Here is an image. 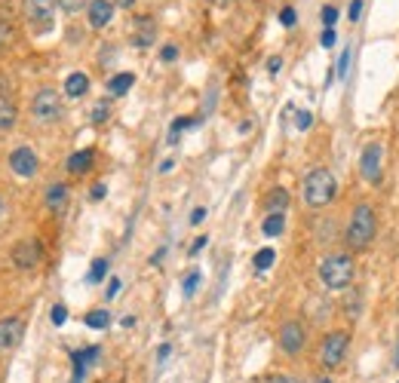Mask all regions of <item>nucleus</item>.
Listing matches in <instances>:
<instances>
[{
	"label": "nucleus",
	"mask_w": 399,
	"mask_h": 383,
	"mask_svg": "<svg viewBox=\"0 0 399 383\" xmlns=\"http://www.w3.org/2000/svg\"><path fill=\"white\" fill-rule=\"evenodd\" d=\"M353 276H356V261L351 252H332L319 261V282H323L329 292L351 288Z\"/></svg>",
	"instance_id": "1"
},
{
	"label": "nucleus",
	"mask_w": 399,
	"mask_h": 383,
	"mask_svg": "<svg viewBox=\"0 0 399 383\" xmlns=\"http://www.w3.org/2000/svg\"><path fill=\"white\" fill-rule=\"evenodd\" d=\"M375 233H378V218H375V209L372 205H356L351 212V221H347V230H344V243L351 252H366L369 245L375 243Z\"/></svg>",
	"instance_id": "2"
},
{
	"label": "nucleus",
	"mask_w": 399,
	"mask_h": 383,
	"mask_svg": "<svg viewBox=\"0 0 399 383\" xmlns=\"http://www.w3.org/2000/svg\"><path fill=\"white\" fill-rule=\"evenodd\" d=\"M335 194H338V181L329 169H310L301 181V196H304V205L308 209H326Z\"/></svg>",
	"instance_id": "3"
},
{
	"label": "nucleus",
	"mask_w": 399,
	"mask_h": 383,
	"mask_svg": "<svg viewBox=\"0 0 399 383\" xmlns=\"http://www.w3.org/2000/svg\"><path fill=\"white\" fill-rule=\"evenodd\" d=\"M65 117V102H62V92L53 86H40L31 98V120L37 126H53Z\"/></svg>",
	"instance_id": "4"
},
{
	"label": "nucleus",
	"mask_w": 399,
	"mask_h": 383,
	"mask_svg": "<svg viewBox=\"0 0 399 383\" xmlns=\"http://www.w3.org/2000/svg\"><path fill=\"white\" fill-rule=\"evenodd\" d=\"M347 350H351V331L347 328L326 331L323 340H319V365H323L326 371H335V368L344 365Z\"/></svg>",
	"instance_id": "5"
},
{
	"label": "nucleus",
	"mask_w": 399,
	"mask_h": 383,
	"mask_svg": "<svg viewBox=\"0 0 399 383\" xmlns=\"http://www.w3.org/2000/svg\"><path fill=\"white\" fill-rule=\"evenodd\" d=\"M55 0H22V16H25V25L34 37L40 34H49L55 25Z\"/></svg>",
	"instance_id": "6"
},
{
	"label": "nucleus",
	"mask_w": 399,
	"mask_h": 383,
	"mask_svg": "<svg viewBox=\"0 0 399 383\" xmlns=\"http://www.w3.org/2000/svg\"><path fill=\"white\" fill-rule=\"evenodd\" d=\"M276 344H280L283 356H301L304 346H308V328H304V322H298V319L283 322L280 331H276Z\"/></svg>",
	"instance_id": "7"
},
{
	"label": "nucleus",
	"mask_w": 399,
	"mask_h": 383,
	"mask_svg": "<svg viewBox=\"0 0 399 383\" xmlns=\"http://www.w3.org/2000/svg\"><path fill=\"white\" fill-rule=\"evenodd\" d=\"M12 267L16 270H37L40 267V261H44V245H40V239H34V236H25V239H19L16 245H12Z\"/></svg>",
	"instance_id": "8"
},
{
	"label": "nucleus",
	"mask_w": 399,
	"mask_h": 383,
	"mask_svg": "<svg viewBox=\"0 0 399 383\" xmlns=\"http://www.w3.org/2000/svg\"><path fill=\"white\" fill-rule=\"evenodd\" d=\"M6 162H10V172H16L19 178H34V175L40 172V157L34 153V147H28V144L12 147Z\"/></svg>",
	"instance_id": "9"
},
{
	"label": "nucleus",
	"mask_w": 399,
	"mask_h": 383,
	"mask_svg": "<svg viewBox=\"0 0 399 383\" xmlns=\"http://www.w3.org/2000/svg\"><path fill=\"white\" fill-rule=\"evenodd\" d=\"M381 169H384V147L378 144V141H369V144L362 147V157H360L362 181L378 184V181H381Z\"/></svg>",
	"instance_id": "10"
},
{
	"label": "nucleus",
	"mask_w": 399,
	"mask_h": 383,
	"mask_svg": "<svg viewBox=\"0 0 399 383\" xmlns=\"http://www.w3.org/2000/svg\"><path fill=\"white\" fill-rule=\"evenodd\" d=\"M25 337V319L22 316H3L0 319V353H10L22 344Z\"/></svg>",
	"instance_id": "11"
},
{
	"label": "nucleus",
	"mask_w": 399,
	"mask_h": 383,
	"mask_svg": "<svg viewBox=\"0 0 399 383\" xmlns=\"http://www.w3.org/2000/svg\"><path fill=\"white\" fill-rule=\"evenodd\" d=\"M111 19H114V3L111 0H89V6H87V22L89 28H108L111 25Z\"/></svg>",
	"instance_id": "12"
},
{
	"label": "nucleus",
	"mask_w": 399,
	"mask_h": 383,
	"mask_svg": "<svg viewBox=\"0 0 399 383\" xmlns=\"http://www.w3.org/2000/svg\"><path fill=\"white\" fill-rule=\"evenodd\" d=\"M157 40V25L151 16H139L132 22V44L139 49H148Z\"/></svg>",
	"instance_id": "13"
},
{
	"label": "nucleus",
	"mask_w": 399,
	"mask_h": 383,
	"mask_svg": "<svg viewBox=\"0 0 399 383\" xmlns=\"http://www.w3.org/2000/svg\"><path fill=\"white\" fill-rule=\"evenodd\" d=\"M68 200H71V190H68V184H65V181H53V184L46 187L44 203H46V209L53 212V215L65 212V209H68Z\"/></svg>",
	"instance_id": "14"
},
{
	"label": "nucleus",
	"mask_w": 399,
	"mask_h": 383,
	"mask_svg": "<svg viewBox=\"0 0 399 383\" xmlns=\"http://www.w3.org/2000/svg\"><path fill=\"white\" fill-rule=\"evenodd\" d=\"M92 166H96V151L92 147H83V151H74L68 157V162H65V169H68V175H87V172H92Z\"/></svg>",
	"instance_id": "15"
},
{
	"label": "nucleus",
	"mask_w": 399,
	"mask_h": 383,
	"mask_svg": "<svg viewBox=\"0 0 399 383\" xmlns=\"http://www.w3.org/2000/svg\"><path fill=\"white\" fill-rule=\"evenodd\" d=\"M289 203H292V196H289L286 187H270L265 194V212L267 215H286Z\"/></svg>",
	"instance_id": "16"
},
{
	"label": "nucleus",
	"mask_w": 399,
	"mask_h": 383,
	"mask_svg": "<svg viewBox=\"0 0 399 383\" xmlns=\"http://www.w3.org/2000/svg\"><path fill=\"white\" fill-rule=\"evenodd\" d=\"M62 92H65L68 98H83L89 92V77L83 74V71H74V74H68L65 86H62Z\"/></svg>",
	"instance_id": "17"
},
{
	"label": "nucleus",
	"mask_w": 399,
	"mask_h": 383,
	"mask_svg": "<svg viewBox=\"0 0 399 383\" xmlns=\"http://www.w3.org/2000/svg\"><path fill=\"white\" fill-rule=\"evenodd\" d=\"M135 86V74H130V71H120V74H114L111 80H108V92L114 98H120V95H126Z\"/></svg>",
	"instance_id": "18"
},
{
	"label": "nucleus",
	"mask_w": 399,
	"mask_h": 383,
	"mask_svg": "<svg viewBox=\"0 0 399 383\" xmlns=\"http://www.w3.org/2000/svg\"><path fill=\"white\" fill-rule=\"evenodd\" d=\"M16 123H19V111L12 104V98H0V132L16 129Z\"/></svg>",
	"instance_id": "19"
},
{
	"label": "nucleus",
	"mask_w": 399,
	"mask_h": 383,
	"mask_svg": "<svg viewBox=\"0 0 399 383\" xmlns=\"http://www.w3.org/2000/svg\"><path fill=\"white\" fill-rule=\"evenodd\" d=\"M283 230H286V215H265V221H261V233L270 239L283 236Z\"/></svg>",
	"instance_id": "20"
},
{
	"label": "nucleus",
	"mask_w": 399,
	"mask_h": 383,
	"mask_svg": "<svg viewBox=\"0 0 399 383\" xmlns=\"http://www.w3.org/2000/svg\"><path fill=\"white\" fill-rule=\"evenodd\" d=\"M98 356H102V346H83V350L71 353V362H80V365L89 371V368L98 362Z\"/></svg>",
	"instance_id": "21"
},
{
	"label": "nucleus",
	"mask_w": 399,
	"mask_h": 383,
	"mask_svg": "<svg viewBox=\"0 0 399 383\" xmlns=\"http://www.w3.org/2000/svg\"><path fill=\"white\" fill-rule=\"evenodd\" d=\"M83 325H87V328H96V331H105L111 325V313L108 310H92V313L83 316Z\"/></svg>",
	"instance_id": "22"
},
{
	"label": "nucleus",
	"mask_w": 399,
	"mask_h": 383,
	"mask_svg": "<svg viewBox=\"0 0 399 383\" xmlns=\"http://www.w3.org/2000/svg\"><path fill=\"white\" fill-rule=\"evenodd\" d=\"M197 123H200L197 117H178V120H172V129H169V144H178V136H181L184 129H194Z\"/></svg>",
	"instance_id": "23"
},
{
	"label": "nucleus",
	"mask_w": 399,
	"mask_h": 383,
	"mask_svg": "<svg viewBox=\"0 0 399 383\" xmlns=\"http://www.w3.org/2000/svg\"><path fill=\"white\" fill-rule=\"evenodd\" d=\"M105 276H108V258H96L89 267V273H87V282L89 286H98Z\"/></svg>",
	"instance_id": "24"
},
{
	"label": "nucleus",
	"mask_w": 399,
	"mask_h": 383,
	"mask_svg": "<svg viewBox=\"0 0 399 383\" xmlns=\"http://www.w3.org/2000/svg\"><path fill=\"white\" fill-rule=\"evenodd\" d=\"M274 258H276L274 248H261V252H255L252 267H255L258 273H265V270H270V267H274Z\"/></svg>",
	"instance_id": "25"
},
{
	"label": "nucleus",
	"mask_w": 399,
	"mask_h": 383,
	"mask_svg": "<svg viewBox=\"0 0 399 383\" xmlns=\"http://www.w3.org/2000/svg\"><path fill=\"white\" fill-rule=\"evenodd\" d=\"M12 44H16V28L6 22V19H0V53H6Z\"/></svg>",
	"instance_id": "26"
},
{
	"label": "nucleus",
	"mask_w": 399,
	"mask_h": 383,
	"mask_svg": "<svg viewBox=\"0 0 399 383\" xmlns=\"http://www.w3.org/2000/svg\"><path fill=\"white\" fill-rule=\"evenodd\" d=\"M108 117H111V102H108V98H102V102H96V108H92L89 120H92V126H102Z\"/></svg>",
	"instance_id": "27"
},
{
	"label": "nucleus",
	"mask_w": 399,
	"mask_h": 383,
	"mask_svg": "<svg viewBox=\"0 0 399 383\" xmlns=\"http://www.w3.org/2000/svg\"><path fill=\"white\" fill-rule=\"evenodd\" d=\"M49 322H53L55 328H62V325L68 322V307H65V303H55V307L49 310Z\"/></svg>",
	"instance_id": "28"
},
{
	"label": "nucleus",
	"mask_w": 399,
	"mask_h": 383,
	"mask_svg": "<svg viewBox=\"0 0 399 383\" xmlns=\"http://www.w3.org/2000/svg\"><path fill=\"white\" fill-rule=\"evenodd\" d=\"M197 286H200V270H190L188 276H184V297H194Z\"/></svg>",
	"instance_id": "29"
},
{
	"label": "nucleus",
	"mask_w": 399,
	"mask_h": 383,
	"mask_svg": "<svg viewBox=\"0 0 399 383\" xmlns=\"http://www.w3.org/2000/svg\"><path fill=\"white\" fill-rule=\"evenodd\" d=\"M55 3H59L65 12H80L83 6H89V0H55Z\"/></svg>",
	"instance_id": "30"
},
{
	"label": "nucleus",
	"mask_w": 399,
	"mask_h": 383,
	"mask_svg": "<svg viewBox=\"0 0 399 383\" xmlns=\"http://www.w3.org/2000/svg\"><path fill=\"white\" fill-rule=\"evenodd\" d=\"M295 126H298V129H301V132H308L310 126H313V113H310V111H298Z\"/></svg>",
	"instance_id": "31"
},
{
	"label": "nucleus",
	"mask_w": 399,
	"mask_h": 383,
	"mask_svg": "<svg viewBox=\"0 0 399 383\" xmlns=\"http://www.w3.org/2000/svg\"><path fill=\"white\" fill-rule=\"evenodd\" d=\"M347 68H351V49H344V53H341L338 68H335V71H338V77H341V80H344V77H347Z\"/></svg>",
	"instance_id": "32"
},
{
	"label": "nucleus",
	"mask_w": 399,
	"mask_h": 383,
	"mask_svg": "<svg viewBox=\"0 0 399 383\" xmlns=\"http://www.w3.org/2000/svg\"><path fill=\"white\" fill-rule=\"evenodd\" d=\"M105 194H108V184L96 181V184H92V190H89V200H92V203H98V200H105Z\"/></svg>",
	"instance_id": "33"
},
{
	"label": "nucleus",
	"mask_w": 399,
	"mask_h": 383,
	"mask_svg": "<svg viewBox=\"0 0 399 383\" xmlns=\"http://www.w3.org/2000/svg\"><path fill=\"white\" fill-rule=\"evenodd\" d=\"M175 59H178V46L175 44H166L160 49V62H166V65H169V62H175Z\"/></svg>",
	"instance_id": "34"
},
{
	"label": "nucleus",
	"mask_w": 399,
	"mask_h": 383,
	"mask_svg": "<svg viewBox=\"0 0 399 383\" xmlns=\"http://www.w3.org/2000/svg\"><path fill=\"white\" fill-rule=\"evenodd\" d=\"M335 22H338V10H335V6H323V25L335 28Z\"/></svg>",
	"instance_id": "35"
},
{
	"label": "nucleus",
	"mask_w": 399,
	"mask_h": 383,
	"mask_svg": "<svg viewBox=\"0 0 399 383\" xmlns=\"http://www.w3.org/2000/svg\"><path fill=\"white\" fill-rule=\"evenodd\" d=\"M280 22L286 25V28H292V25L298 22V16H295V10H292V6H283V10H280Z\"/></svg>",
	"instance_id": "36"
},
{
	"label": "nucleus",
	"mask_w": 399,
	"mask_h": 383,
	"mask_svg": "<svg viewBox=\"0 0 399 383\" xmlns=\"http://www.w3.org/2000/svg\"><path fill=\"white\" fill-rule=\"evenodd\" d=\"M347 16H351V22H360V19H362V0H351V10H347Z\"/></svg>",
	"instance_id": "37"
},
{
	"label": "nucleus",
	"mask_w": 399,
	"mask_h": 383,
	"mask_svg": "<svg viewBox=\"0 0 399 383\" xmlns=\"http://www.w3.org/2000/svg\"><path fill=\"white\" fill-rule=\"evenodd\" d=\"M335 40H338V34H335V28H326V31H323V37H319V44H323L326 49H332V46H335Z\"/></svg>",
	"instance_id": "38"
},
{
	"label": "nucleus",
	"mask_w": 399,
	"mask_h": 383,
	"mask_svg": "<svg viewBox=\"0 0 399 383\" xmlns=\"http://www.w3.org/2000/svg\"><path fill=\"white\" fill-rule=\"evenodd\" d=\"M120 286H123V282L114 276V279L108 282V288H105V297H108V301H111V297H117V295H120Z\"/></svg>",
	"instance_id": "39"
},
{
	"label": "nucleus",
	"mask_w": 399,
	"mask_h": 383,
	"mask_svg": "<svg viewBox=\"0 0 399 383\" xmlns=\"http://www.w3.org/2000/svg\"><path fill=\"white\" fill-rule=\"evenodd\" d=\"M347 316H351V319L360 316V295H353L351 301H347Z\"/></svg>",
	"instance_id": "40"
},
{
	"label": "nucleus",
	"mask_w": 399,
	"mask_h": 383,
	"mask_svg": "<svg viewBox=\"0 0 399 383\" xmlns=\"http://www.w3.org/2000/svg\"><path fill=\"white\" fill-rule=\"evenodd\" d=\"M206 221V205H197V209H194V215H190V224H203Z\"/></svg>",
	"instance_id": "41"
},
{
	"label": "nucleus",
	"mask_w": 399,
	"mask_h": 383,
	"mask_svg": "<svg viewBox=\"0 0 399 383\" xmlns=\"http://www.w3.org/2000/svg\"><path fill=\"white\" fill-rule=\"evenodd\" d=\"M10 95H12V83L0 74V98H10Z\"/></svg>",
	"instance_id": "42"
},
{
	"label": "nucleus",
	"mask_w": 399,
	"mask_h": 383,
	"mask_svg": "<svg viewBox=\"0 0 399 383\" xmlns=\"http://www.w3.org/2000/svg\"><path fill=\"white\" fill-rule=\"evenodd\" d=\"M206 243H209V236H197L194 239V245H190V254H197V252H203Z\"/></svg>",
	"instance_id": "43"
},
{
	"label": "nucleus",
	"mask_w": 399,
	"mask_h": 383,
	"mask_svg": "<svg viewBox=\"0 0 399 383\" xmlns=\"http://www.w3.org/2000/svg\"><path fill=\"white\" fill-rule=\"evenodd\" d=\"M169 353H172V346H169V344H160V346H157V359H160V362H166Z\"/></svg>",
	"instance_id": "44"
},
{
	"label": "nucleus",
	"mask_w": 399,
	"mask_h": 383,
	"mask_svg": "<svg viewBox=\"0 0 399 383\" xmlns=\"http://www.w3.org/2000/svg\"><path fill=\"white\" fill-rule=\"evenodd\" d=\"M280 68H283V59H280V55H274V59L267 62V71H270V74H276Z\"/></svg>",
	"instance_id": "45"
},
{
	"label": "nucleus",
	"mask_w": 399,
	"mask_h": 383,
	"mask_svg": "<svg viewBox=\"0 0 399 383\" xmlns=\"http://www.w3.org/2000/svg\"><path fill=\"white\" fill-rule=\"evenodd\" d=\"M114 6H120V10H132L135 6V0H111Z\"/></svg>",
	"instance_id": "46"
},
{
	"label": "nucleus",
	"mask_w": 399,
	"mask_h": 383,
	"mask_svg": "<svg viewBox=\"0 0 399 383\" xmlns=\"http://www.w3.org/2000/svg\"><path fill=\"white\" fill-rule=\"evenodd\" d=\"M163 254H166V248H157V252L151 254V264L157 267V264H160V261H163Z\"/></svg>",
	"instance_id": "47"
},
{
	"label": "nucleus",
	"mask_w": 399,
	"mask_h": 383,
	"mask_svg": "<svg viewBox=\"0 0 399 383\" xmlns=\"http://www.w3.org/2000/svg\"><path fill=\"white\" fill-rule=\"evenodd\" d=\"M270 383H301V380H295V377H289V374H280V377H274Z\"/></svg>",
	"instance_id": "48"
},
{
	"label": "nucleus",
	"mask_w": 399,
	"mask_h": 383,
	"mask_svg": "<svg viewBox=\"0 0 399 383\" xmlns=\"http://www.w3.org/2000/svg\"><path fill=\"white\" fill-rule=\"evenodd\" d=\"M310 383H335L329 374H317V377H310Z\"/></svg>",
	"instance_id": "49"
},
{
	"label": "nucleus",
	"mask_w": 399,
	"mask_h": 383,
	"mask_svg": "<svg viewBox=\"0 0 399 383\" xmlns=\"http://www.w3.org/2000/svg\"><path fill=\"white\" fill-rule=\"evenodd\" d=\"M172 166H175V160H166V162H163V166H160V172H163V175H166V172H172Z\"/></svg>",
	"instance_id": "50"
},
{
	"label": "nucleus",
	"mask_w": 399,
	"mask_h": 383,
	"mask_svg": "<svg viewBox=\"0 0 399 383\" xmlns=\"http://www.w3.org/2000/svg\"><path fill=\"white\" fill-rule=\"evenodd\" d=\"M120 325H123V328H132V325H135V316H123V322H120Z\"/></svg>",
	"instance_id": "51"
},
{
	"label": "nucleus",
	"mask_w": 399,
	"mask_h": 383,
	"mask_svg": "<svg viewBox=\"0 0 399 383\" xmlns=\"http://www.w3.org/2000/svg\"><path fill=\"white\" fill-rule=\"evenodd\" d=\"M3 212H6V203H3V196H0V218H3Z\"/></svg>",
	"instance_id": "52"
},
{
	"label": "nucleus",
	"mask_w": 399,
	"mask_h": 383,
	"mask_svg": "<svg viewBox=\"0 0 399 383\" xmlns=\"http://www.w3.org/2000/svg\"><path fill=\"white\" fill-rule=\"evenodd\" d=\"M98 383H120V380H108V377H105V380H98Z\"/></svg>",
	"instance_id": "53"
}]
</instances>
